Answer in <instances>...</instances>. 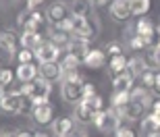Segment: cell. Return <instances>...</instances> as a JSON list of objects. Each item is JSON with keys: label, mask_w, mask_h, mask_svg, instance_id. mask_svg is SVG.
I'll return each instance as SVG.
<instances>
[{"label": "cell", "mask_w": 160, "mask_h": 137, "mask_svg": "<svg viewBox=\"0 0 160 137\" xmlns=\"http://www.w3.org/2000/svg\"><path fill=\"white\" fill-rule=\"evenodd\" d=\"M85 104H88L94 112H102L104 110V100H102V95L100 94H94V95H89V98H85Z\"/></svg>", "instance_id": "obj_28"}, {"label": "cell", "mask_w": 160, "mask_h": 137, "mask_svg": "<svg viewBox=\"0 0 160 137\" xmlns=\"http://www.w3.org/2000/svg\"><path fill=\"white\" fill-rule=\"evenodd\" d=\"M94 114L96 112L83 100L75 104V119H77L79 123H94Z\"/></svg>", "instance_id": "obj_15"}, {"label": "cell", "mask_w": 160, "mask_h": 137, "mask_svg": "<svg viewBox=\"0 0 160 137\" xmlns=\"http://www.w3.org/2000/svg\"><path fill=\"white\" fill-rule=\"evenodd\" d=\"M2 98H4V87L0 85V100H2Z\"/></svg>", "instance_id": "obj_49"}, {"label": "cell", "mask_w": 160, "mask_h": 137, "mask_svg": "<svg viewBox=\"0 0 160 137\" xmlns=\"http://www.w3.org/2000/svg\"><path fill=\"white\" fill-rule=\"evenodd\" d=\"M114 137H137V133L131 129V127H125V125H119L117 131H114Z\"/></svg>", "instance_id": "obj_37"}, {"label": "cell", "mask_w": 160, "mask_h": 137, "mask_svg": "<svg viewBox=\"0 0 160 137\" xmlns=\"http://www.w3.org/2000/svg\"><path fill=\"white\" fill-rule=\"evenodd\" d=\"M21 42H23V48L36 50L42 44V37H40V33H23V36H21Z\"/></svg>", "instance_id": "obj_27"}, {"label": "cell", "mask_w": 160, "mask_h": 137, "mask_svg": "<svg viewBox=\"0 0 160 137\" xmlns=\"http://www.w3.org/2000/svg\"><path fill=\"white\" fill-rule=\"evenodd\" d=\"M146 71V65H143V60L142 58H131L129 62H127V73H129L133 79H137V77H142V73Z\"/></svg>", "instance_id": "obj_23"}, {"label": "cell", "mask_w": 160, "mask_h": 137, "mask_svg": "<svg viewBox=\"0 0 160 137\" xmlns=\"http://www.w3.org/2000/svg\"><path fill=\"white\" fill-rule=\"evenodd\" d=\"M31 119L36 120L38 125H50L54 119V108L52 104H40V106H33L31 108Z\"/></svg>", "instance_id": "obj_6"}, {"label": "cell", "mask_w": 160, "mask_h": 137, "mask_svg": "<svg viewBox=\"0 0 160 137\" xmlns=\"http://www.w3.org/2000/svg\"><path fill=\"white\" fill-rule=\"evenodd\" d=\"M131 102H139V104H143V106H152V98H150L148 87L139 85V87H135V90H131Z\"/></svg>", "instance_id": "obj_20"}, {"label": "cell", "mask_w": 160, "mask_h": 137, "mask_svg": "<svg viewBox=\"0 0 160 137\" xmlns=\"http://www.w3.org/2000/svg\"><path fill=\"white\" fill-rule=\"evenodd\" d=\"M81 60L77 58V56H73V54H67L65 60L60 62V66H62V73H69V71H77V66Z\"/></svg>", "instance_id": "obj_29"}, {"label": "cell", "mask_w": 160, "mask_h": 137, "mask_svg": "<svg viewBox=\"0 0 160 137\" xmlns=\"http://www.w3.org/2000/svg\"><path fill=\"white\" fill-rule=\"evenodd\" d=\"M36 137H52V135H48V133H36Z\"/></svg>", "instance_id": "obj_47"}, {"label": "cell", "mask_w": 160, "mask_h": 137, "mask_svg": "<svg viewBox=\"0 0 160 137\" xmlns=\"http://www.w3.org/2000/svg\"><path fill=\"white\" fill-rule=\"evenodd\" d=\"M27 23H36L42 27V23H44V15H42L40 11H27L25 8L23 12H19V17H17V25L19 27H23V25Z\"/></svg>", "instance_id": "obj_13"}, {"label": "cell", "mask_w": 160, "mask_h": 137, "mask_svg": "<svg viewBox=\"0 0 160 137\" xmlns=\"http://www.w3.org/2000/svg\"><path fill=\"white\" fill-rule=\"evenodd\" d=\"M110 15H112L117 21H127L131 15V6H129V0H114L110 4Z\"/></svg>", "instance_id": "obj_12"}, {"label": "cell", "mask_w": 160, "mask_h": 137, "mask_svg": "<svg viewBox=\"0 0 160 137\" xmlns=\"http://www.w3.org/2000/svg\"><path fill=\"white\" fill-rule=\"evenodd\" d=\"M129 6L133 17H143L150 11V0H129Z\"/></svg>", "instance_id": "obj_22"}, {"label": "cell", "mask_w": 160, "mask_h": 137, "mask_svg": "<svg viewBox=\"0 0 160 137\" xmlns=\"http://www.w3.org/2000/svg\"><path fill=\"white\" fill-rule=\"evenodd\" d=\"M154 48H156V50H160V33H158V37H156V44H154Z\"/></svg>", "instance_id": "obj_46"}, {"label": "cell", "mask_w": 160, "mask_h": 137, "mask_svg": "<svg viewBox=\"0 0 160 137\" xmlns=\"http://www.w3.org/2000/svg\"><path fill=\"white\" fill-rule=\"evenodd\" d=\"M156 31H158V33H160V23H158V27H156Z\"/></svg>", "instance_id": "obj_50"}, {"label": "cell", "mask_w": 160, "mask_h": 137, "mask_svg": "<svg viewBox=\"0 0 160 137\" xmlns=\"http://www.w3.org/2000/svg\"><path fill=\"white\" fill-rule=\"evenodd\" d=\"M15 58H17L19 65H29V62H36V60H38L36 58V52H33L31 48H21Z\"/></svg>", "instance_id": "obj_25"}, {"label": "cell", "mask_w": 160, "mask_h": 137, "mask_svg": "<svg viewBox=\"0 0 160 137\" xmlns=\"http://www.w3.org/2000/svg\"><path fill=\"white\" fill-rule=\"evenodd\" d=\"M23 2H25V8H27V11H38L46 0H23Z\"/></svg>", "instance_id": "obj_39"}, {"label": "cell", "mask_w": 160, "mask_h": 137, "mask_svg": "<svg viewBox=\"0 0 160 137\" xmlns=\"http://www.w3.org/2000/svg\"><path fill=\"white\" fill-rule=\"evenodd\" d=\"M131 83H133V77H131L129 73H123V75L112 79L114 91H131Z\"/></svg>", "instance_id": "obj_21"}, {"label": "cell", "mask_w": 160, "mask_h": 137, "mask_svg": "<svg viewBox=\"0 0 160 137\" xmlns=\"http://www.w3.org/2000/svg\"><path fill=\"white\" fill-rule=\"evenodd\" d=\"M94 94H98V91H96V85L89 83V81H85V83H83V100L89 98V95H94Z\"/></svg>", "instance_id": "obj_38"}, {"label": "cell", "mask_w": 160, "mask_h": 137, "mask_svg": "<svg viewBox=\"0 0 160 137\" xmlns=\"http://www.w3.org/2000/svg\"><path fill=\"white\" fill-rule=\"evenodd\" d=\"M21 106H23V100H21V95H15V94H4V98L0 100V110L8 114L21 112Z\"/></svg>", "instance_id": "obj_10"}, {"label": "cell", "mask_w": 160, "mask_h": 137, "mask_svg": "<svg viewBox=\"0 0 160 137\" xmlns=\"http://www.w3.org/2000/svg\"><path fill=\"white\" fill-rule=\"evenodd\" d=\"M152 116H154V119H156V123L160 125V112H152Z\"/></svg>", "instance_id": "obj_45"}, {"label": "cell", "mask_w": 160, "mask_h": 137, "mask_svg": "<svg viewBox=\"0 0 160 137\" xmlns=\"http://www.w3.org/2000/svg\"><path fill=\"white\" fill-rule=\"evenodd\" d=\"M33 52L38 62H58L60 58V46H56L54 42H42Z\"/></svg>", "instance_id": "obj_4"}, {"label": "cell", "mask_w": 160, "mask_h": 137, "mask_svg": "<svg viewBox=\"0 0 160 137\" xmlns=\"http://www.w3.org/2000/svg\"><path fill=\"white\" fill-rule=\"evenodd\" d=\"M65 137H69V135H65Z\"/></svg>", "instance_id": "obj_52"}, {"label": "cell", "mask_w": 160, "mask_h": 137, "mask_svg": "<svg viewBox=\"0 0 160 137\" xmlns=\"http://www.w3.org/2000/svg\"><path fill=\"white\" fill-rule=\"evenodd\" d=\"M15 75H17V79L21 81V83H31V81L38 79L40 71H38L36 62H29V65H19L17 71H15Z\"/></svg>", "instance_id": "obj_11"}, {"label": "cell", "mask_w": 160, "mask_h": 137, "mask_svg": "<svg viewBox=\"0 0 160 137\" xmlns=\"http://www.w3.org/2000/svg\"><path fill=\"white\" fill-rule=\"evenodd\" d=\"M142 60H143V65H146V69H152V71L160 69V50L148 48V52H143Z\"/></svg>", "instance_id": "obj_18"}, {"label": "cell", "mask_w": 160, "mask_h": 137, "mask_svg": "<svg viewBox=\"0 0 160 137\" xmlns=\"http://www.w3.org/2000/svg\"><path fill=\"white\" fill-rule=\"evenodd\" d=\"M106 56H110V58H114V56H121L123 54V46H121L119 42H110V44H106Z\"/></svg>", "instance_id": "obj_34"}, {"label": "cell", "mask_w": 160, "mask_h": 137, "mask_svg": "<svg viewBox=\"0 0 160 137\" xmlns=\"http://www.w3.org/2000/svg\"><path fill=\"white\" fill-rule=\"evenodd\" d=\"M139 129H142L143 135H150V133H156L160 131V125L156 123V119L150 114V116H143L142 119V125H139Z\"/></svg>", "instance_id": "obj_24"}, {"label": "cell", "mask_w": 160, "mask_h": 137, "mask_svg": "<svg viewBox=\"0 0 160 137\" xmlns=\"http://www.w3.org/2000/svg\"><path fill=\"white\" fill-rule=\"evenodd\" d=\"M129 48L131 50H148V44L142 36H131L129 37Z\"/></svg>", "instance_id": "obj_33"}, {"label": "cell", "mask_w": 160, "mask_h": 137, "mask_svg": "<svg viewBox=\"0 0 160 137\" xmlns=\"http://www.w3.org/2000/svg\"><path fill=\"white\" fill-rule=\"evenodd\" d=\"M15 77H17V75H15L11 69H6V66L0 65V85H11Z\"/></svg>", "instance_id": "obj_32"}, {"label": "cell", "mask_w": 160, "mask_h": 137, "mask_svg": "<svg viewBox=\"0 0 160 137\" xmlns=\"http://www.w3.org/2000/svg\"><path fill=\"white\" fill-rule=\"evenodd\" d=\"M156 75H158L156 71H152V69H146V71L142 73L139 81H142V85H143V87L152 90V87H154V83H156Z\"/></svg>", "instance_id": "obj_30"}, {"label": "cell", "mask_w": 160, "mask_h": 137, "mask_svg": "<svg viewBox=\"0 0 160 137\" xmlns=\"http://www.w3.org/2000/svg\"><path fill=\"white\" fill-rule=\"evenodd\" d=\"M50 37H52V42L56 44V46H60V44H69V42H71V40H69V33H62V31H58V29H52Z\"/></svg>", "instance_id": "obj_35"}, {"label": "cell", "mask_w": 160, "mask_h": 137, "mask_svg": "<svg viewBox=\"0 0 160 137\" xmlns=\"http://www.w3.org/2000/svg\"><path fill=\"white\" fill-rule=\"evenodd\" d=\"M50 91H52L50 81H46V79H42V77H38L36 81H31V83H23V95H25V98H29L31 106L46 104Z\"/></svg>", "instance_id": "obj_1"}, {"label": "cell", "mask_w": 160, "mask_h": 137, "mask_svg": "<svg viewBox=\"0 0 160 137\" xmlns=\"http://www.w3.org/2000/svg\"><path fill=\"white\" fill-rule=\"evenodd\" d=\"M19 137H36V133H31L29 129H21V131H17Z\"/></svg>", "instance_id": "obj_41"}, {"label": "cell", "mask_w": 160, "mask_h": 137, "mask_svg": "<svg viewBox=\"0 0 160 137\" xmlns=\"http://www.w3.org/2000/svg\"><path fill=\"white\" fill-rule=\"evenodd\" d=\"M79 137H89V135H85V133H81V135H79Z\"/></svg>", "instance_id": "obj_51"}, {"label": "cell", "mask_w": 160, "mask_h": 137, "mask_svg": "<svg viewBox=\"0 0 160 137\" xmlns=\"http://www.w3.org/2000/svg\"><path fill=\"white\" fill-rule=\"evenodd\" d=\"M21 48H23L21 36H17V33L11 31V29L0 31V50H2L6 56H17V52Z\"/></svg>", "instance_id": "obj_3"}, {"label": "cell", "mask_w": 160, "mask_h": 137, "mask_svg": "<svg viewBox=\"0 0 160 137\" xmlns=\"http://www.w3.org/2000/svg\"><path fill=\"white\" fill-rule=\"evenodd\" d=\"M152 112H160V100L152 102Z\"/></svg>", "instance_id": "obj_44"}, {"label": "cell", "mask_w": 160, "mask_h": 137, "mask_svg": "<svg viewBox=\"0 0 160 137\" xmlns=\"http://www.w3.org/2000/svg\"><path fill=\"white\" fill-rule=\"evenodd\" d=\"M54 29H58L62 31V33H69V36H73V19H65V21H60V23L54 25Z\"/></svg>", "instance_id": "obj_36"}, {"label": "cell", "mask_w": 160, "mask_h": 137, "mask_svg": "<svg viewBox=\"0 0 160 137\" xmlns=\"http://www.w3.org/2000/svg\"><path fill=\"white\" fill-rule=\"evenodd\" d=\"M46 17H48V21H50L52 25H56V23H60V21L69 19L71 15H69V8H67V6L62 4V2H54V4L48 6Z\"/></svg>", "instance_id": "obj_9"}, {"label": "cell", "mask_w": 160, "mask_h": 137, "mask_svg": "<svg viewBox=\"0 0 160 137\" xmlns=\"http://www.w3.org/2000/svg\"><path fill=\"white\" fill-rule=\"evenodd\" d=\"M94 125L102 133H114L117 127L121 125V119L114 114V110H102V112L94 114Z\"/></svg>", "instance_id": "obj_2"}, {"label": "cell", "mask_w": 160, "mask_h": 137, "mask_svg": "<svg viewBox=\"0 0 160 137\" xmlns=\"http://www.w3.org/2000/svg\"><path fill=\"white\" fill-rule=\"evenodd\" d=\"M38 71H40V77L50 81V83L62 79V66H60V62H40Z\"/></svg>", "instance_id": "obj_7"}, {"label": "cell", "mask_w": 160, "mask_h": 137, "mask_svg": "<svg viewBox=\"0 0 160 137\" xmlns=\"http://www.w3.org/2000/svg\"><path fill=\"white\" fill-rule=\"evenodd\" d=\"M152 91H154L156 95H160V73L156 75V83H154V87H152Z\"/></svg>", "instance_id": "obj_42"}, {"label": "cell", "mask_w": 160, "mask_h": 137, "mask_svg": "<svg viewBox=\"0 0 160 137\" xmlns=\"http://www.w3.org/2000/svg\"><path fill=\"white\" fill-rule=\"evenodd\" d=\"M123 110H125V119H129V120H139V119H143L146 106H143V104H139V102H129V104H127Z\"/></svg>", "instance_id": "obj_17"}, {"label": "cell", "mask_w": 160, "mask_h": 137, "mask_svg": "<svg viewBox=\"0 0 160 137\" xmlns=\"http://www.w3.org/2000/svg\"><path fill=\"white\" fill-rule=\"evenodd\" d=\"M69 46V54H73V56H77L79 60L83 62V58H85V54L89 52V48H88V42L85 40H81V37H73L71 42L67 44Z\"/></svg>", "instance_id": "obj_14"}, {"label": "cell", "mask_w": 160, "mask_h": 137, "mask_svg": "<svg viewBox=\"0 0 160 137\" xmlns=\"http://www.w3.org/2000/svg\"><path fill=\"white\" fill-rule=\"evenodd\" d=\"M127 62H129V60L125 58V54L110 58V65H108V69H110V77L114 79V77H119V75H123V73H127Z\"/></svg>", "instance_id": "obj_16"}, {"label": "cell", "mask_w": 160, "mask_h": 137, "mask_svg": "<svg viewBox=\"0 0 160 137\" xmlns=\"http://www.w3.org/2000/svg\"><path fill=\"white\" fill-rule=\"evenodd\" d=\"M114 0H92V4H96V6H110Z\"/></svg>", "instance_id": "obj_40"}, {"label": "cell", "mask_w": 160, "mask_h": 137, "mask_svg": "<svg viewBox=\"0 0 160 137\" xmlns=\"http://www.w3.org/2000/svg\"><path fill=\"white\" fill-rule=\"evenodd\" d=\"M131 102V91H114L112 94V106H127Z\"/></svg>", "instance_id": "obj_31"}, {"label": "cell", "mask_w": 160, "mask_h": 137, "mask_svg": "<svg viewBox=\"0 0 160 137\" xmlns=\"http://www.w3.org/2000/svg\"><path fill=\"white\" fill-rule=\"evenodd\" d=\"M146 137H160V131H156V133H150V135H146Z\"/></svg>", "instance_id": "obj_48"}, {"label": "cell", "mask_w": 160, "mask_h": 137, "mask_svg": "<svg viewBox=\"0 0 160 137\" xmlns=\"http://www.w3.org/2000/svg\"><path fill=\"white\" fill-rule=\"evenodd\" d=\"M0 137H19V135L15 131H6L4 129V131H0Z\"/></svg>", "instance_id": "obj_43"}, {"label": "cell", "mask_w": 160, "mask_h": 137, "mask_svg": "<svg viewBox=\"0 0 160 137\" xmlns=\"http://www.w3.org/2000/svg\"><path fill=\"white\" fill-rule=\"evenodd\" d=\"M52 129H54V135L56 137H65L73 131V120L71 119H56L52 123Z\"/></svg>", "instance_id": "obj_19"}, {"label": "cell", "mask_w": 160, "mask_h": 137, "mask_svg": "<svg viewBox=\"0 0 160 137\" xmlns=\"http://www.w3.org/2000/svg\"><path fill=\"white\" fill-rule=\"evenodd\" d=\"M89 0H73V12L77 17H89Z\"/></svg>", "instance_id": "obj_26"}, {"label": "cell", "mask_w": 160, "mask_h": 137, "mask_svg": "<svg viewBox=\"0 0 160 137\" xmlns=\"http://www.w3.org/2000/svg\"><path fill=\"white\" fill-rule=\"evenodd\" d=\"M83 81L79 79H71V81H62V98L67 102H81L83 100Z\"/></svg>", "instance_id": "obj_5"}, {"label": "cell", "mask_w": 160, "mask_h": 137, "mask_svg": "<svg viewBox=\"0 0 160 137\" xmlns=\"http://www.w3.org/2000/svg\"><path fill=\"white\" fill-rule=\"evenodd\" d=\"M83 65L88 66V69H102V66L106 65V52L100 50V48L89 50L85 54V58H83Z\"/></svg>", "instance_id": "obj_8"}]
</instances>
